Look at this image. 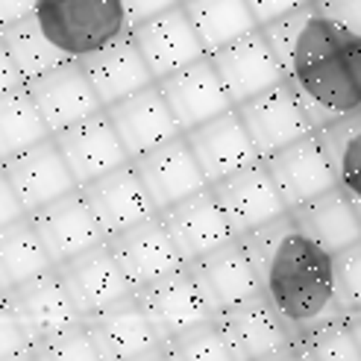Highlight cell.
Wrapping results in <instances>:
<instances>
[{"instance_id": "6da1fadb", "label": "cell", "mask_w": 361, "mask_h": 361, "mask_svg": "<svg viewBox=\"0 0 361 361\" xmlns=\"http://www.w3.org/2000/svg\"><path fill=\"white\" fill-rule=\"evenodd\" d=\"M264 32L314 130L361 112V35L332 21L314 0Z\"/></svg>"}, {"instance_id": "7a4b0ae2", "label": "cell", "mask_w": 361, "mask_h": 361, "mask_svg": "<svg viewBox=\"0 0 361 361\" xmlns=\"http://www.w3.org/2000/svg\"><path fill=\"white\" fill-rule=\"evenodd\" d=\"M259 274V291L291 329L294 341L317 329L341 309L335 285V252L320 247L291 212L241 238ZM297 353V350H294Z\"/></svg>"}, {"instance_id": "3957f363", "label": "cell", "mask_w": 361, "mask_h": 361, "mask_svg": "<svg viewBox=\"0 0 361 361\" xmlns=\"http://www.w3.org/2000/svg\"><path fill=\"white\" fill-rule=\"evenodd\" d=\"M35 15L56 47L82 59L130 32V15L123 0H39Z\"/></svg>"}, {"instance_id": "277c9868", "label": "cell", "mask_w": 361, "mask_h": 361, "mask_svg": "<svg viewBox=\"0 0 361 361\" xmlns=\"http://www.w3.org/2000/svg\"><path fill=\"white\" fill-rule=\"evenodd\" d=\"M212 191L218 197L226 221L238 238L288 214V203L276 185V179L270 176L264 159L212 183Z\"/></svg>"}, {"instance_id": "5b68a950", "label": "cell", "mask_w": 361, "mask_h": 361, "mask_svg": "<svg viewBox=\"0 0 361 361\" xmlns=\"http://www.w3.org/2000/svg\"><path fill=\"white\" fill-rule=\"evenodd\" d=\"M56 274H59L62 285L68 288V294L74 300L82 320L100 314L103 309H109L112 302L130 297L135 291V285L126 279V274L121 270L118 259L112 256V250L106 241L59 262Z\"/></svg>"}, {"instance_id": "8992f818", "label": "cell", "mask_w": 361, "mask_h": 361, "mask_svg": "<svg viewBox=\"0 0 361 361\" xmlns=\"http://www.w3.org/2000/svg\"><path fill=\"white\" fill-rule=\"evenodd\" d=\"M88 326H92L106 361L165 358V338L159 335L156 323L150 320L135 291L112 302L100 314L88 317Z\"/></svg>"}, {"instance_id": "52a82bcc", "label": "cell", "mask_w": 361, "mask_h": 361, "mask_svg": "<svg viewBox=\"0 0 361 361\" xmlns=\"http://www.w3.org/2000/svg\"><path fill=\"white\" fill-rule=\"evenodd\" d=\"M53 138H56L59 150H62L80 188L94 183L97 176L126 165V161H133L130 150H126V144L121 141L106 109L71 123L59 133H53Z\"/></svg>"}, {"instance_id": "ba28073f", "label": "cell", "mask_w": 361, "mask_h": 361, "mask_svg": "<svg viewBox=\"0 0 361 361\" xmlns=\"http://www.w3.org/2000/svg\"><path fill=\"white\" fill-rule=\"evenodd\" d=\"M106 244H109L112 256L118 259L126 279L135 285V291L173 274L179 267H185L183 252H179L168 224L161 221V214H153V218L141 221L130 229L115 232V235L106 238Z\"/></svg>"}, {"instance_id": "9c48e42d", "label": "cell", "mask_w": 361, "mask_h": 361, "mask_svg": "<svg viewBox=\"0 0 361 361\" xmlns=\"http://www.w3.org/2000/svg\"><path fill=\"white\" fill-rule=\"evenodd\" d=\"M235 109L262 159L274 156L276 150L294 144L297 138L314 133L309 112L302 109L300 97L291 92L288 82H279L274 88H267V92L238 103Z\"/></svg>"}, {"instance_id": "30bf717a", "label": "cell", "mask_w": 361, "mask_h": 361, "mask_svg": "<svg viewBox=\"0 0 361 361\" xmlns=\"http://www.w3.org/2000/svg\"><path fill=\"white\" fill-rule=\"evenodd\" d=\"M27 88H30L35 106L42 109L50 133H59L65 126L106 109L97 88L92 85V80L85 74L82 59H74V56L53 65L50 71H44L39 77H32L27 82Z\"/></svg>"}, {"instance_id": "8fae6325", "label": "cell", "mask_w": 361, "mask_h": 361, "mask_svg": "<svg viewBox=\"0 0 361 361\" xmlns=\"http://www.w3.org/2000/svg\"><path fill=\"white\" fill-rule=\"evenodd\" d=\"M188 270L214 314L262 294L256 264H252L241 238H232L203 252V256H197L194 262H188Z\"/></svg>"}, {"instance_id": "7c38bea8", "label": "cell", "mask_w": 361, "mask_h": 361, "mask_svg": "<svg viewBox=\"0 0 361 361\" xmlns=\"http://www.w3.org/2000/svg\"><path fill=\"white\" fill-rule=\"evenodd\" d=\"M238 353V361H279L294 358L297 341L262 294L214 314Z\"/></svg>"}, {"instance_id": "4fadbf2b", "label": "cell", "mask_w": 361, "mask_h": 361, "mask_svg": "<svg viewBox=\"0 0 361 361\" xmlns=\"http://www.w3.org/2000/svg\"><path fill=\"white\" fill-rule=\"evenodd\" d=\"M209 56H212L214 68H218V74L235 106L285 82L282 62L276 56L274 44H270L264 27L247 32L244 39L214 50Z\"/></svg>"}, {"instance_id": "5bb4252c", "label": "cell", "mask_w": 361, "mask_h": 361, "mask_svg": "<svg viewBox=\"0 0 361 361\" xmlns=\"http://www.w3.org/2000/svg\"><path fill=\"white\" fill-rule=\"evenodd\" d=\"M264 165H267L270 176L276 179V185L288 203V212L338 185L332 159H329L326 144H323L317 130L297 138L294 144H288V147L276 150L274 156H267Z\"/></svg>"}, {"instance_id": "9a60e30c", "label": "cell", "mask_w": 361, "mask_h": 361, "mask_svg": "<svg viewBox=\"0 0 361 361\" xmlns=\"http://www.w3.org/2000/svg\"><path fill=\"white\" fill-rule=\"evenodd\" d=\"M133 165L141 173L144 185H147L159 212L171 209L173 203L185 200V197L203 191L209 185V179L200 168V161H197L194 147L185 133L159 144V147L147 150L138 159H133Z\"/></svg>"}, {"instance_id": "2e32d148", "label": "cell", "mask_w": 361, "mask_h": 361, "mask_svg": "<svg viewBox=\"0 0 361 361\" xmlns=\"http://www.w3.org/2000/svg\"><path fill=\"white\" fill-rule=\"evenodd\" d=\"M133 35H135V42L144 53V59H147V65L153 68L156 80H165L168 74H173V71L209 56L200 32H197L191 15L185 12L183 4L135 24Z\"/></svg>"}, {"instance_id": "e0dca14e", "label": "cell", "mask_w": 361, "mask_h": 361, "mask_svg": "<svg viewBox=\"0 0 361 361\" xmlns=\"http://www.w3.org/2000/svg\"><path fill=\"white\" fill-rule=\"evenodd\" d=\"M30 221L56 264L106 241V232L97 221V214L92 212V206H88L82 188L30 212Z\"/></svg>"}, {"instance_id": "ac0fdd59", "label": "cell", "mask_w": 361, "mask_h": 361, "mask_svg": "<svg viewBox=\"0 0 361 361\" xmlns=\"http://www.w3.org/2000/svg\"><path fill=\"white\" fill-rule=\"evenodd\" d=\"M106 112H109L115 130L133 159H138L147 150L159 147V144L185 133L183 123L176 121L168 97L161 94L159 82L141 88V92L123 97L112 106H106Z\"/></svg>"}, {"instance_id": "d6986e66", "label": "cell", "mask_w": 361, "mask_h": 361, "mask_svg": "<svg viewBox=\"0 0 361 361\" xmlns=\"http://www.w3.org/2000/svg\"><path fill=\"white\" fill-rule=\"evenodd\" d=\"M82 194L92 212L97 214L106 238L159 214L153 197L133 161H126V165L97 176L94 183L82 185Z\"/></svg>"}, {"instance_id": "ffe728a7", "label": "cell", "mask_w": 361, "mask_h": 361, "mask_svg": "<svg viewBox=\"0 0 361 361\" xmlns=\"http://www.w3.org/2000/svg\"><path fill=\"white\" fill-rule=\"evenodd\" d=\"M159 88H161V94L168 97L171 109H173L176 121L183 123L185 133L235 106L212 56H203L185 68L173 71L165 80H159Z\"/></svg>"}, {"instance_id": "44dd1931", "label": "cell", "mask_w": 361, "mask_h": 361, "mask_svg": "<svg viewBox=\"0 0 361 361\" xmlns=\"http://www.w3.org/2000/svg\"><path fill=\"white\" fill-rule=\"evenodd\" d=\"M4 168L12 179L18 197H21L27 214L80 188L53 135L32 144L24 153L12 156L9 161H4Z\"/></svg>"}, {"instance_id": "7402d4cb", "label": "cell", "mask_w": 361, "mask_h": 361, "mask_svg": "<svg viewBox=\"0 0 361 361\" xmlns=\"http://www.w3.org/2000/svg\"><path fill=\"white\" fill-rule=\"evenodd\" d=\"M185 135L191 141L194 156H197V161H200L209 185L218 183V179H224V176H229V173H235V171L256 165V161L262 159L235 106L226 109L224 115H218V118L194 126V130H188Z\"/></svg>"}, {"instance_id": "603a6c76", "label": "cell", "mask_w": 361, "mask_h": 361, "mask_svg": "<svg viewBox=\"0 0 361 361\" xmlns=\"http://www.w3.org/2000/svg\"><path fill=\"white\" fill-rule=\"evenodd\" d=\"M135 294L144 309H147L150 320L156 323L159 335L165 338V344L173 341L176 335L188 332L197 323L214 317V312L209 309L206 297L200 294V288H197V282L191 276L188 264L150 282V285L138 288Z\"/></svg>"}, {"instance_id": "cb8c5ba5", "label": "cell", "mask_w": 361, "mask_h": 361, "mask_svg": "<svg viewBox=\"0 0 361 361\" xmlns=\"http://www.w3.org/2000/svg\"><path fill=\"white\" fill-rule=\"evenodd\" d=\"M82 65H85V74L92 80V85L97 88L103 106H112L123 97L141 92V88L159 82L153 68L144 59L133 30L118 35L106 47L82 56Z\"/></svg>"}, {"instance_id": "d4e9b609", "label": "cell", "mask_w": 361, "mask_h": 361, "mask_svg": "<svg viewBox=\"0 0 361 361\" xmlns=\"http://www.w3.org/2000/svg\"><path fill=\"white\" fill-rule=\"evenodd\" d=\"M161 221L168 224L171 235L179 247V252H183L185 264L194 262L197 256H203V252L221 247L232 238H238L235 232H232L226 214L218 203V197H214L212 185H206L203 191H197L191 197H185V200L173 203L171 209L159 212Z\"/></svg>"}, {"instance_id": "484cf974", "label": "cell", "mask_w": 361, "mask_h": 361, "mask_svg": "<svg viewBox=\"0 0 361 361\" xmlns=\"http://www.w3.org/2000/svg\"><path fill=\"white\" fill-rule=\"evenodd\" d=\"M6 305L21 320V326L30 332L32 344L39 338H47L53 332L71 326V323L82 320L74 300L68 294V288L62 285L56 274V267L44 270V274L32 276L30 282L6 291Z\"/></svg>"}, {"instance_id": "4316f807", "label": "cell", "mask_w": 361, "mask_h": 361, "mask_svg": "<svg viewBox=\"0 0 361 361\" xmlns=\"http://www.w3.org/2000/svg\"><path fill=\"white\" fill-rule=\"evenodd\" d=\"M291 218L329 252H341L361 241V212L341 185L317 194L309 203H300L291 209Z\"/></svg>"}, {"instance_id": "83f0119b", "label": "cell", "mask_w": 361, "mask_h": 361, "mask_svg": "<svg viewBox=\"0 0 361 361\" xmlns=\"http://www.w3.org/2000/svg\"><path fill=\"white\" fill-rule=\"evenodd\" d=\"M53 267H56V262L44 250L30 214L0 229V282H4L6 291Z\"/></svg>"}, {"instance_id": "f1b7e54d", "label": "cell", "mask_w": 361, "mask_h": 361, "mask_svg": "<svg viewBox=\"0 0 361 361\" xmlns=\"http://www.w3.org/2000/svg\"><path fill=\"white\" fill-rule=\"evenodd\" d=\"M183 6L191 15L209 53L238 42L247 32L262 27L247 0H183Z\"/></svg>"}, {"instance_id": "f546056e", "label": "cell", "mask_w": 361, "mask_h": 361, "mask_svg": "<svg viewBox=\"0 0 361 361\" xmlns=\"http://www.w3.org/2000/svg\"><path fill=\"white\" fill-rule=\"evenodd\" d=\"M0 39H4L9 56L18 68V74H21L24 82H30L32 77L44 74L50 71L53 65H59L65 59H71L62 47H56V42L50 39L44 32L39 15H24L18 18V21L0 27Z\"/></svg>"}, {"instance_id": "4dcf8cb0", "label": "cell", "mask_w": 361, "mask_h": 361, "mask_svg": "<svg viewBox=\"0 0 361 361\" xmlns=\"http://www.w3.org/2000/svg\"><path fill=\"white\" fill-rule=\"evenodd\" d=\"M47 135L53 133L42 109L35 106L27 82L0 94V161H9L12 156L30 150Z\"/></svg>"}, {"instance_id": "1f68e13d", "label": "cell", "mask_w": 361, "mask_h": 361, "mask_svg": "<svg viewBox=\"0 0 361 361\" xmlns=\"http://www.w3.org/2000/svg\"><path fill=\"white\" fill-rule=\"evenodd\" d=\"M317 133L326 144L338 185L350 194V200L361 212V112L341 118Z\"/></svg>"}, {"instance_id": "d6a6232c", "label": "cell", "mask_w": 361, "mask_h": 361, "mask_svg": "<svg viewBox=\"0 0 361 361\" xmlns=\"http://www.w3.org/2000/svg\"><path fill=\"white\" fill-rule=\"evenodd\" d=\"M294 358L312 361H361V341L347 314H338L297 341Z\"/></svg>"}, {"instance_id": "836d02e7", "label": "cell", "mask_w": 361, "mask_h": 361, "mask_svg": "<svg viewBox=\"0 0 361 361\" xmlns=\"http://www.w3.org/2000/svg\"><path fill=\"white\" fill-rule=\"evenodd\" d=\"M165 358L173 361H238V353L218 317L197 323L165 344Z\"/></svg>"}, {"instance_id": "e575fe53", "label": "cell", "mask_w": 361, "mask_h": 361, "mask_svg": "<svg viewBox=\"0 0 361 361\" xmlns=\"http://www.w3.org/2000/svg\"><path fill=\"white\" fill-rule=\"evenodd\" d=\"M32 358L42 361H103V350L88 326V320H77L71 326L39 338L32 344Z\"/></svg>"}, {"instance_id": "d590c367", "label": "cell", "mask_w": 361, "mask_h": 361, "mask_svg": "<svg viewBox=\"0 0 361 361\" xmlns=\"http://www.w3.org/2000/svg\"><path fill=\"white\" fill-rule=\"evenodd\" d=\"M335 285L344 312L361 309V241L335 252Z\"/></svg>"}, {"instance_id": "8d00e7d4", "label": "cell", "mask_w": 361, "mask_h": 361, "mask_svg": "<svg viewBox=\"0 0 361 361\" xmlns=\"http://www.w3.org/2000/svg\"><path fill=\"white\" fill-rule=\"evenodd\" d=\"M9 358H32V338L4 300L0 302V361Z\"/></svg>"}, {"instance_id": "74e56055", "label": "cell", "mask_w": 361, "mask_h": 361, "mask_svg": "<svg viewBox=\"0 0 361 361\" xmlns=\"http://www.w3.org/2000/svg\"><path fill=\"white\" fill-rule=\"evenodd\" d=\"M21 218H27V209L21 203V197H18L15 185H12L4 161H0V229L15 224V221H21Z\"/></svg>"}, {"instance_id": "f35d334b", "label": "cell", "mask_w": 361, "mask_h": 361, "mask_svg": "<svg viewBox=\"0 0 361 361\" xmlns=\"http://www.w3.org/2000/svg\"><path fill=\"white\" fill-rule=\"evenodd\" d=\"M314 4L320 12H326L332 21H338L341 27L361 35V0H314Z\"/></svg>"}, {"instance_id": "ab89813d", "label": "cell", "mask_w": 361, "mask_h": 361, "mask_svg": "<svg viewBox=\"0 0 361 361\" xmlns=\"http://www.w3.org/2000/svg\"><path fill=\"white\" fill-rule=\"evenodd\" d=\"M247 4H250L252 15H256V21H259L262 27H267V24L279 21V18L297 12L300 6L312 4V0H247Z\"/></svg>"}, {"instance_id": "60d3db41", "label": "cell", "mask_w": 361, "mask_h": 361, "mask_svg": "<svg viewBox=\"0 0 361 361\" xmlns=\"http://www.w3.org/2000/svg\"><path fill=\"white\" fill-rule=\"evenodd\" d=\"M179 4H183V0H123V9H126V15H130V24L135 27V24L147 21V18H153V15L168 12Z\"/></svg>"}, {"instance_id": "b9f144b4", "label": "cell", "mask_w": 361, "mask_h": 361, "mask_svg": "<svg viewBox=\"0 0 361 361\" xmlns=\"http://www.w3.org/2000/svg\"><path fill=\"white\" fill-rule=\"evenodd\" d=\"M18 85H24V80H21V74H18V68L9 56L4 39H0V94L12 92V88H18Z\"/></svg>"}, {"instance_id": "7bdbcfd3", "label": "cell", "mask_w": 361, "mask_h": 361, "mask_svg": "<svg viewBox=\"0 0 361 361\" xmlns=\"http://www.w3.org/2000/svg\"><path fill=\"white\" fill-rule=\"evenodd\" d=\"M35 4H39V0H0V27H6L24 15H32Z\"/></svg>"}, {"instance_id": "ee69618b", "label": "cell", "mask_w": 361, "mask_h": 361, "mask_svg": "<svg viewBox=\"0 0 361 361\" xmlns=\"http://www.w3.org/2000/svg\"><path fill=\"white\" fill-rule=\"evenodd\" d=\"M347 317H350L353 329H355V335H358V341H361V309H355V312H347Z\"/></svg>"}, {"instance_id": "f6af8a7d", "label": "cell", "mask_w": 361, "mask_h": 361, "mask_svg": "<svg viewBox=\"0 0 361 361\" xmlns=\"http://www.w3.org/2000/svg\"><path fill=\"white\" fill-rule=\"evenodd\" d=\"M6 300V288H4V282H0V302Z\"/></svg>"}]
</instances>
